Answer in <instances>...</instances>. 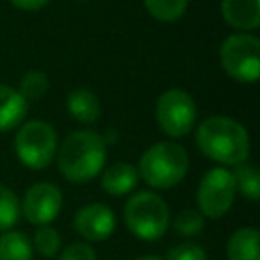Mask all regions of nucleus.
I'll use <instances>...</instances> for the list:
<instances>
[{
	"label": "nucleus",
	"instance_id": "obj_11",
	"mask_svg": "<svg viewBox=\"0 0 260 260\" xmlns=\"http://www.w3.org/2000/svg\"><path fill=\"white\" fill-rule=\"evenodd\" d=\"M223 20L242 32L260 26V0H221Z\"/></svg>",
	"mask_w": 260,
	"mask_h": 260
},
{
	"label": "nucleus",
	"instance_id": "obj_26",
	"mask_svg": "<svg viewBox=\"0 0 260 260\" xmlns=\"http://www.w3.org/2000/svg\"><path fill=\"white\" fill-rule=\"evenodd\" d=\"M136 260H160V258H156V256H142V258H136Z\"/></svg>",
	"mask_w": 260,
	"mask_h": 260
},
{
	"label": "nucleus",
	"instance_id": "obj_24",
	"mask_svg": "<svg viewBox=\"0 0 260 260\" xmlns=\"http://www.w3.org/2000/svg\"><path fill=\"white\" fill-rule=\"evenodd\" d=\"M59 260H95V250L85 242H73L65 246Z\"/></svg>",
	"mask_w": 260,
	"mask_h": 260
},
{
	"label": "nucleus",
	"instance_id": "obj_2",
	"mask_svg": "<svg viewBox=\"0 0 260 260\" xmlns=\"http://www.w3.org/2000/svg\"><path fill=\"white\" fill-rule=\"evenodd\" d=\"M57 148L59 173L71 183L93 181L108 158V142L102 134L91 130H75L67 134Z\"/></svg>",
	"mask_w": 260,
	"mask_h": 260
},
{
	"label": "nucleus",
	"instance_id": "obj_6",
	"mask_svg": "<svg viewBox=\"0 0 260 260\" xmlns=\"http://www.w3.org/2000/svg\"><path fill=\"white\" fill-rule=\"evenodd\" d=\"M223 71L240 83H256L260 77V41L248 32L230 35L219 49Z\"/></svg>",
	"mask_w": 260,
	"mask_h": 260
},
{
	"label": "nucleus",
	"instance_id": "obj_13",
	"mask_svg": "<svg viewBox=\"0 0 260 260\" xmlns=\"http://www.w3.org/2000/svg\"><path fill=\"white\" fill-rule=\"evenodd\" d=\"M138 183V171L128 162H114L102 175V189L114 197L128 195Z\"/></svg>",
	"mask_w": 260,
	"mask_h": 260
},
{
	"label": "nucleus",
	"instance_id": "obj_18",
	"mask_svg": "<svg viewBox=\"0 0 260 260\" xmlns=\"http://www.w3.org/2000/svg\"><path fill=\"white\" fill-rule=\"evenodd\" d=\"M144 8L150 12V16H154L160 22H175L179 20L185 10L189 0H142Z\"/></svg>",
	"mask_w": 260,
	"mask_h": 260
},
{
	"label": "nucleus",
	"instance_id": "obj_19",
	"mask_svg": "<svg viewBox=\"0 0 260 260\" xmlns=\"http://www.w3.org/2000/svg\"><path fill=\"white\" fill-rule=\"evenodd\" d=\"M20 217V203L12 189L0 185V232H6L16 225Z\"/></svg>",
	"mask_w": 260,
	"mask_h": 260
},
{
	"label": "nucleus",
	"instance_id": "obj_7",
	"mask_svg": "<svg viewBox=\"0 0 260 260\" xmlns=\"http://www.w3.org/2000/svg\"><path fill=\"white\" fill-rule=\"evenodd\" d=\"M154 114H156L158 128L167 136L181 138L193 130L197 120V106H195V100L185 89L173 87L158 95Z\"/></svg>",
	"mask_w": 260,
	"mask_h": 260
},
{
	"label": "nucleus",
	"instance_id": "obj_15",
	"mask_svg": "<svg viewBox=\"0 0 260 260\" xmlns=\"http://www.w3.org/2000/svg\"><path fill=\"white\" fill-rule=\"evenodd\" d=\"M228 260H260V234L256 228H240L228 240Z\"/></svg>",
	"mask_w": 260,
	"mask_h": 260
},
{
	"label": "nucleus",
	"instance_id": "obj_20",
	"mask_svg": "<svg viewBox=\"0 0 260 260\" xmlns=\"http://www.w3.org/2000/svg\"><path fill=\"white\" fill-rule=\"evenodd\" d=\"M49 89V77L43 71H26L20 79V95L28 100H41Z\"/></svg>",
	"mask_w": 260,
	"mask_h": 260
},
{
	"label": "nucleus",
	"instance_id": "obj_5",
	"mask_svg": "<svg viewBox=\"0 0 260 260\" xmlns=\"http://www.w3.org/2000/svg\"><path fill=\"white\" fill-rule=\"evenodd\" d=\"M57 132L49 122L30 120L16 130L14 152L18 160L32 171L47 169L57 154Z\"/></svg>",
	"mask_w": 260,
	"mask_h": 260
},
{
	"label": "nucleus",
	"instance_id": "obj_3",
	"mask_svg": "<svg viewBox=\"0 0 260 260\" xmlns=\"http://www.w3.org/2000/svg\"><path fill=\"white\" fill-rule=\"evenodd\" d=\"M136 171L138 179L152 189H171L185 179L189 171V156L177 142H156L142 152Z\"/></svg>",
	"mask_w": 260,
	"mask_h": 260
},
{
	"label": "nucleus",
	"instance_id": "obj_8",
	"mask_svg": "<svg viewBox=\"0 0 260 260\" xmlns=\"http://www.w3.org/2000/svg\"><path fill=\"white\" fill-rule=\"evenodd\" d=\"M236 181L228 167L209 169L197 187V211L203 217L217 219L225 215L236 199Z\"/></svg>",
	"mask_w": 260,
	"mask_h": 260
},
{
	"label": "nucleus",
	"instance_id": "obj_22",
	"mask_svg": "<svg viewBox=\"0 0 260 260\" xmlns=\"http://www.w3.org/2000/svg\"><path fill=\"white\" fill-rule=\"evenodd\" d=\"M173 228L177 234L185 236V238H191V236H197L203 232L205 228V217L195 211V209H183L175 219H173Z\"/></svg>",
	"mask_w": 260,
	"mask_h": 260
},
{
	"label": "nucleus",
	"instance_id": "obj_16",
	"mask_svg": "<svg viewBox=\"0 0 260 260\" xmlns=\"http://www.w3.org/2000/svg\"><path fill=\"white\" fill-rule=\"evenodd\" d=\"M32 244L26 234L6 230L0 234V260H30Z\"/></svg>",
	"mask_w": 260,
	"mask_h": 260
},
{
	"label": "nucleus",
	"instance_id": "obj_1",
	"mask_svg": "<svg viewBox=\"0 0 260 260\" xmlns=\"http://www.w3.org/2000/svg\"><path fill=\"white\" fill-rule=\"evenodd\" d=\"M195 142L207 158L219 162L221 167L242 165L250 156L248 130L228 116L205 118L197 126Z\"/></svg>",
	"mask_w": 260,
	"mask_h": 260
},
{
	"label": "nucleus",
	"instance_id": "obj_9",
	"mask_svg": "<svg viewBox=\"0 0 260 260\" xmlns=\"http://www.w3.org/2000/svg\"><path fill=\"white\" fill-rule=\"evenodd\" d=\"M63 207L61 189L53 183H35L22 197V215L35 225H49Z\"/></svg>",
	"mask_w": 260,
	"mask_h": 260
},
{
	"label": "nucleus",
	"instance_id": "obj_4",
	"mask_svg": "<svg viewBox=\"0 0 260 260\" xmlns=\"http://www.w3.org/2000/svg\"><path fill=\"white\" fill-rule=\"evenodd\" d=\"M171 221L169 205L152 191H138L124 203V223L140 240L152 242L167 234Z\"/></svg>",
	"mask_w": 260,
	"mask_h": 260
},
{
	"label": "nucleus",
	"instance_id": "obj_10",
	"mask_svg": "<svg viewBox=\"0 0 260 260\" xmlns=\"http://www.w3.org/2000/svg\"><path fill=\"white\" fill-rule=\"evenodd\" d=\"M73 228L87 242H104L116 230V215L104 203H87L77 209Z\"/></svg>",
	"mask_w": 260,
	"mask_h": 260
},
{
	"label": "nucleus",
	"instance_id": "obj_21",
	"mask_svg": "<svg viewBox=\"0 0 260 260\" xmlns=\"http://www.w3.org/2000/svg\"><path fill=\"white\" fill-rule=\"evenodd\" d=\"M32 244L37 248V252L45 258H53L59 248H61V236L55 228L51 225H39L37 232H35V238H32Z\"/></svg>",
	"mask_w": 260,
	"mask_h": 260
},
{
	"label": "nucleus",
	"instance_id": "obj_17",
	"mask_svg": "<svg viewBox=\"0 0 260 260\" xmlns=\"http://www.w3.org/2000/svg\"><path fill=\"white\" fill-rule=\"evenodd\" d=\"M236 181V191H240L246 199L258 201L260 199V175L256 167H252L248 160L242 165H236V171H232Z\"/></svg>",
	"mask_w": 260,
	"mask_h": 260
},
{
	"label": "nucleus",
	"instance_id": "obj_25",
	"mask_svg": "<svg viewBox=\"0 0 260 260\" xmlns=\"http://www.w3.org/2000/svg\"><path fill=\"white\" fill-rule=\"evenodd\" d=\"M20 10H41L49 0H10Z\"/></svg>",
	"mask_w": 260,
	"mask_h": 260
},
{
	"label": "nucleus",
	"instance_id": "obj_23",
	"mask_svg": "<svg viewBox=\"0 0 260 260\" xmlns=\"http://www.w3.org/2000/svg\"><path fill=\"white\" fill-rule=\"evenodd\" d=\"M167 260H207V254L199 244L183 242L169 250Z\"/></svg>",
	"mask_w": 260,
	"mask_h": 260
},
{
	"label": "nucleus",
	"instance_id": "obj_12",
	"mask_svg": "<svg viewBox=\"0 0 260 260\" xmlns=\"http://www.w3.org/2000/svg\"><path fill=\"white\" fill-rule=\"evenodd\" d=\"M26 100L18 89L0 83V132H8L20 126L26 116Z\"/></svg>",
	"mask_w": 260,
	"mask_h": 260
},
{
	"label": "nucleus",
	"instance_id": "obj_14",
	"mask_svg": "<svg viewBox=\"0 0 260 260\" xmlns=\"http://www.w3.org/2000/svg\"><path fill=\"white\" fill-rule=\"evenodd\" d=\"M67 110L73 116V120L81 124H93L102 114L100 98L87 87H75L67 95Z\"/></svg>",
	"mask_w": 260,
	"mask_h": 260
}]
</instances>
